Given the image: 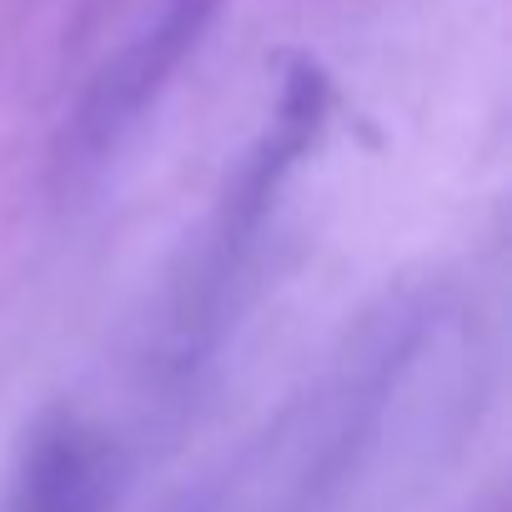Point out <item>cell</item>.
Segmentation results:
<instances>
[{"instance_id":"cell-2","label":"cell","mask_w":512,"mask_h":512,"mask_svg":"<svg viewBox=\"0 0 512 512\" xmlns=\"http://www.w3.org/2000/svg\"><path fill=\"white\" fill-rule=\"evenodd\" d=\"M101 482V447L71 417H56L36 427L6 512H96Z\"/></svg>"},{"instance_id":"cell-1","label":"cell","mask_w":512,"mask_h":512,"mask_svg":"<svg viewBox=\"0 0 512 512\" xmlns=\"http://www.w3.org/2000/svg\"><path fill=\"white\" fill-rule=\"evenodd\" d=\"M221 11V0H166L161 21L101 76L96 96L86 101L81 116V151L101 156L141 111L146 101L171 81V71L181 66V56L201 41V31L211 26V16Z\"/></svg>"}]
</instances>
